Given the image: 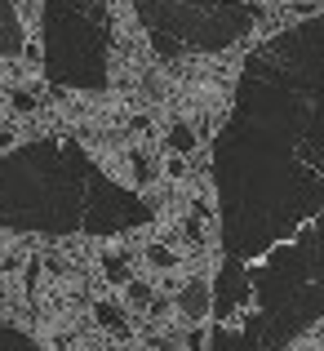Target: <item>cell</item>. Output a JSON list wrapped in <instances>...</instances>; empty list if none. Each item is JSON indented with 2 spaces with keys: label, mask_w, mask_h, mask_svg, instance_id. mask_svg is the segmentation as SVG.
<instances>
[{
  "label": "cell",
  "mask_w": 324,
  "mask_h": 351,
  "mask_svg": "<svg viewBox=\"0 0 324 351\" xmlns=\"http://www.w3.org/2000/svg\"><path fill=\"white\" fill-rule=\"evenodd\" d=\"M125 302L129 307H155V289L147 280H129L125 285Z\"/></svg>",
  "instance_id": "obj_4"
},
{
  "label": "cell",
  "mask_w": 324,
  "mask_h": 351,
  "mask_svg": "<svg viewBox=\"0 0 324 351\" xmlns=\"http://www.w3.org/2000/svg\"><path fill=\"white\" fill-rule=\"evenodd\" d=\"M187 351H205V329H191L187 334Z\"/></svg>",
  "instance_id": "obj_10"
},
{
  "label": "cell",
  "mask_w": 324,
  "mask_h": 351,
  "mask_svg": "<svg viewBox=\"0 0 324 351\" xmlns=\"http://www.w3.org/2000/svg\"><path fill=\"white\" fill-rule=\"evenodd\" d=\"M14 143H18V129L14 125H0V152H9Z\"/></svg>",
  "instance_id": "obj_9"
},
{
  "label": "cell",
  "mask_w": 324,
  "mask_h": 351,
  "mask_svg": "<svg viewBox=\"0 0 324 351\" xmlns=\"http://www.w3.org/2000/svg\"><path fill=\"white\" fill-rule=\"evenodd\" d=\"M209 307H214V298H209V285L205 280H187V289L178 293V311L187 320H205Z\"/></svg>",
  "instance_id": "obj_1"
},
{
  "label": "cell",
  "mask_w": 324,
  "mask_h": 351,
  "mask_svg": "<svg viewBox=\"0 0 324 351\" xmlns=\"http://www.w3.org/2000/svg\"><path fill=\"white\" fill-rule=\"evenodd\" d=\"M147 263H155V267L169 271V267H178V254H173L169 245H147Z\"/></svg>",
  "instance_id": "obj_6"
},
{
  "label": "cell",
  "mask_w": 324,
  "mask_h": 351,
  "mask_svg": "<svg viewBox=\"0 0 324 351\" xmlns=\"http://www.w3.org/2000/svg\"><path fill=\"white\" fill-rule=\"evenodd\" d=\"M94 316H98V325H103V329L129 334V325H125V311H120V307H111V302H94Z\"/></svg>",
  "instance_id": "obj_3"
},
{
  "label": "cell",
  "mask_w": 324,
  "mask_h": 351,
  "mask_svg": "<svg viewBox=\"0 0 324 351\" xmlns=\"http://www.w3.org/2000/svg\"><path fill=\"white\" fill-rule=\"evenodd\" d=\"M98 267H103V276H107V285H116V289H125L134 276H129V258H120V254H103L98 258Z\"/></svg>",
  "instance_id": "obj_2"
},
{
  "label": "cell",
  "mask_w": 324,
  "mask_h": 351,
  "mask_svg": "<svg viewBox=\"0 0 324 351\" xmlns=\"http://www.w3.org/2000/svg\"><path fill=\"white\" fill-rule=\"evenodd\" d=\"M169 147L178 156H191V147H196V129H191V125H173L169 129Z\"/></svg>",
  "instance_id": "obj_5"
},
{
  "label": "cell",
  "mask_w": 324,
  "mask_h": 351,
  "mask_svg": "<svg viewBox=\"0 0 324 351\" xmlns=\"http://www.w3.org/2000/svg\"><path fill=\"white\" fill-rule=\"evenodd\" d=\"M9 107H14L18 116H32V112H36V98L23 94V89H14V94H9Z\"/></svg>",
  "instance_id": "obj_7"
},
{
  "label": "cell",
  "mask_w": 324,
  "mask_h": 351,
  "mask_svg": "<svg viewBox=\"0 0 324 351\" xmlns=\"http://www.w3.org/2000/svg\"><path fill=\"white\" fill-rule=\"evenodd\" d=\"M164 173H169V178H182V173H187V160L173 152V156H169V165H164Z\"/></svg>",
  "instance_id": "obj_8"
}]
</instances>
